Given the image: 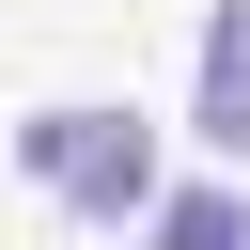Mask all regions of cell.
I'll use <instances>...</instances> for the list:
<instances>
[{"instance_id":"obj_2","label":"cell","mask_w":250,"mask_h":250,"mask_svg":"<svg viewBox=\"0 0 250 250\" xmlns=\"http://www.w3.org/2000/svg\"><path fill=\"white\" fill-rule=\"evenodd\" d=\"M188 141L203 156H250V0L203 16V94H188Z\"/></svg>"},{"instance_id":"obj_3","label":"cell","mask_w":250,"mask_h":250,"mask_svg":"<svg viewBox=\"0 0 250 250\" xmlns=\"http://www.w3.org/2000/svg\"><path fill=\"white\" fill-rule=\"evenodd\" d=\"M156 250H250V188H219V172L172 188V203H156Z\"/></svg>"},{"instance_id":"obj_1","label":"cell","mask_w":250,"mask_h":250,"mask_svg":"<svg viewBox=\"0 0 250 250\" xmlns=\"http://www.w3.org/2000/svg\"><path fill=\"white\" fill-rule=\"evenodd\" d=\"M16 172L62 203V219H156L172 188H156V141L125 125V109H31L16 125Z\"/></svg>"}]
</instances>
